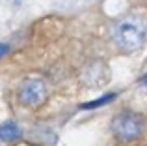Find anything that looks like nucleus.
<instances>
[{"label": "nucleus", "instance_id": "1", "mask_svg": "<svg viewBox=\"0 0 147 146\" xmlns=\"http://www.w3.org/2000/svg\"><path fill=\"white\" fill-rule=\"evenodd\" d=\"M147 28L138 17H127L119 21L114 28V40L123 51H138L144 45Z\"/></svg>", "mask_w": 147, "mask_h": 146}, {"label": "nucleus", "instance_id": "4", "mask_svg": "<svg viewBox=\"0 0 147 146\" xmlns=\"http://www.w3.org/2000/svg\"><path fill=\"white\" fill-rule=\"evenodd\" d=\"M19 137V128L15 122H6L0 126V141H13Z\"/></svg>", "mask_w": 147, "mask_h": 146}, {"label": "nucleus", "instance_id": "6", "mask_svg": "<svg viewBox=\"0 0 147 146\" xmlns=\"http://www.w3.org/2000/svg\"><path fill=\"white\" fill-rule=\"evenodd\" d=\"M7 51H9V47H7L6 43H0V56H4Z\"/></svg>", "mask_w": 147, "mask_h": 146}, {"label": "nucleus", "instance_id": "3", "mask_svg": "<svg viewBox=\"0 0 147 146\" xmlns=\"http://www.w3.org/2000/svg\"><path fill=\"white\" fill-rule=\"evenodd\" d=\"M45 96H47V88H45V83L39 79H28L26 83H22L19 90V98L26 105H39Z\"/></svg>", "mask_w": 147, "mask_h": 146}, {"label": "nucleus", "instance_id": "2", "mask_svg": "<svg viewBox=\"0 0 147 146\" xmlns=\"http://www.w3.org/2000/svg\"><path fill=\"white\" fill-rule=\"evenodd\" d=\"M114 133L115 137H119L121 141H134L144 133L145 122L140 114L134 113H121L114 118Z\"/></svg>", "mask_w": 147, "mask_h": 146}, {"label": "nucleus", "instance_id": "5", "mask_svg": "<svg viewBox=\"0 0 147 146\" xmlns=\"http://www.w3.org/2000/svg\"><path fill=\"white\" fill-rule=\"evenodd\" d=\"M115 96L114 94H110V96H104V98H100V99H95V101H90V103H84L82 105V109H95V107H99V105H104V103H108V101H112Z\"/></svg>", "mask_w": 147, "mask_h": 146}]
</instances>
